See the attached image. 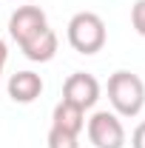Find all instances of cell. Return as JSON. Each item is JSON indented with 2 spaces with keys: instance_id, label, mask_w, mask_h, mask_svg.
Wrapping results in <instances>:
<instances>
[{
  "instance_id": "ba28073f",
  "label": "cell",
  "mask_w": 145,
  "mask_h": 148,
  "mask_svg": "<svg viewBox=\"0 0 145 148\" xmlns=\"http://www.w3.org/2000/svg\"><path fill=\"white\" fill-rule=\"evenodd\" d=\"M51 128H60L66 131V134H80V131L85 128V111L71 106V103H66V100H60L51 111Z\"/></svg>"
},
{
  "instance_id": "7c38bea8",
  "label": "cell",
  "mask_w": 145,
  "mask_h": 148,
  "mask_svg": "<svg viewBox=\"0 0 145 148\" xmlns=\"http://www.w3.org/2000/svg\"><path fill=\"white\" fill-rule=\"evenodd\" d=\"M6 60H9V49H6V43L0 40V74H3V69H6Z\"/></svg>"
},
{
  "instance_id": "6da1fadb",
  "label": "cell",
  "mask_w": 145,
  "mask_h": 148,
  "mask_svg": "<svg viewBox=\"0 0 145 148\" xmlns=\"http://www.w3.org/2000/svg\"><path fill=\"white\" fill-rule=\"evenodd\" d=\"M108 103L117 117H137L145 108V83L134 71H114L108 77Z\"/></svg>"
},
{
  "instance_id": "30bf717a",
  "label": "cell",
  "mask_w": 145,
  "mask_h": 148,
  "mask_svg": "<svg viewBox=\"0 0 145 148\" xmlns=\"http://www.w3.org/2000/svg\"><path fill=\"white\" fill-rule=\"evenodd\" d=\"M131 26L137 29V34L145 37V0H137L131 9Z\"/></svg>"
},
{
  "instance_id": "7a4b0ae2",
  "label": "cell",
  "mask_w": 145,
  "mask_h": 148,
  "mask_svg": "<svg viewBox=\"0 0 145 148\" xmlns=\"http://www.w3.org/2000/svg\"><path fill=\"white\" fill-rule=\"evenodd\" d=\"M68 43L80 54H97L105 46V23L97 12H77L68 20Z\"/></svg>"
},
{
  "instance_id": "9c48e42d",
  "label": "cell",
  "mask_w": 145,
  "mask_h": 148,
  "mask_svg": "<svg viewBox=\"0 0 145 148\" xmlns=\"http://www.w3.org/2000/svg\"><path fill=\"white\" fill-rule=\"evenodd\" d=\"M49 148H80L77 137L74 134H66L60 128H51L49 131Z\"/></svg>"
},
{
  "instance_id": "3957f363",
  "label": "cell",
  "mask_w": 145,
  "mask_h": 148,
  "mask_svg": "<svg viewBox=\"0 0 145 148\" xmlns=\"http://www.w3.org/2000/svg\"><path fill=\"white\" fill-rule=\"evenodd\" d=\"M88 140L97 148H122L125 145V128L114 111H94L88 120Z\"/></svg>"
},
{
  "instance_id": "277c9868",
  "label": "cell",
  "mask_w": 145,
  "mask_h": 148,
  "mask_svg": "<svg viewBox=\"0 0 145 148\" xmlns=\"http://www.w3.org/2000/svg\"><path fill=\"white\" fill-rule=\"evenodd\" d=\"M63 100L77 106V108H83V111L94 108L97 100H100V83H97V77L88 74V71L68 74V80L63 83Z\"/></svg>"
},
{
  "instance_id": "8fae6325",
  "label": "cell",
  "mask_w": 145,
  "mask_h": 148,
  "mask_svg": "<svg viewBox=\"0 0 145 148\" xmlns=\"http://www.w3.org/2000/svg\"><path fill=\"white\" fill-rule=\"evenodd\" d=\"M131 148H145V123H140L131 134Z\"/></svg>"
},
{
  "instance_id": "8992f818",
  "label": "cell",
  "mask_w": 145,
  "mask_h": 148,
  "mask_svg": "<svg viewBox=\"0 0 145 148\" xmlns=\"http://www.w3.org/2000/svg\"><path fill=\"white\" fill-rule=\"evenodd\" d=\"M40 94H43V77H40V74L17 71V74L9 77V97H12L14 103L29 106V103H34Z\"/></svg>"
},
{
  "instance_id": "5b68a950",
  "label": "cell",
  "mask_w": 145,
  "mask_h": 148,
  "mask_svg": "<svg viewBox=\"0 0 145 148\" xmlns=\"http://www.w3.org/2000/svg\"><path fill=\"white\" fill-rule=\"evenodd\" d=\"M46 26H49V20H46V12L40 6H17L9 17V34L20 46V43L31 40L34 34H40Z\"/></svg>"
},
{
  "instance_id": "52a82bcc",
  "label": "cell",
  "mask_w": 145,
  "mask_h": 148,
  "mask_svg": "<svg viewBox=\"0 0 145 148\" xmlns=\"http://www.w3.org/2000/svg\"><path fill=\"white\" fill-rule=\"evenodd\" d=\"M20 51L29 57L31 63H49L57 54V34L46 26L40 34H34L31 40H26V43H20Z\"/></svg>"
}]
</instances>
